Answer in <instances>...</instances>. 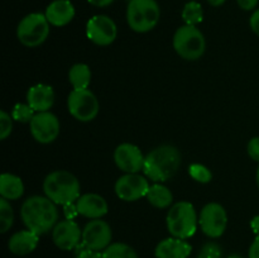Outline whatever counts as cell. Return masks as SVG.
<instances>
[{
	"mask_svg": "<svg viewBox=\"0 0 259 258\" xmlns=\"http://www.w3.org/2000/svg\"><path fill=\"white\" fill-rule=\"evenodd\" d=\"M20 217L27 229L43 235L58 223V210L55 202L47 196L34 195L24 200L20 207Z\"/></svg>",
	"mask_w": 259,
	"mask_h": 258,
	"instance_id": "6da1fadb",
	"label": "cell"
},
{
	"mask_svg": "<svg viewBox=\"0 0 259 258\" xmlns=\"http://www.w3.org/2000/svg\"><path fill=\"white\" fill-rule=\"evenodd\" d=\"M181 166V153L171 144L152 149L144 159L143 174L153 182H164L175 176Z\"/></svg>",
	"mask_w": 259,
	"mask_h": 258,
	"instance_id": "7a4b0ae2",
	"label": "cell"
},
{
	"mask_svg": "<svg viewBox=\"0 0 259 258\" xmlns=\"http://www.w3.org/2000/svg\"><path fill=\"white\" fill-rule=\"evenodd\" d=\"M43 191L56 205L75 204L81 196V186L77 177L65 169H57L46 176Z\"/></svg>",
	"mask_w": 259,
	"mask_h": 258,
	"instance_id": "3957f363",
	"label": "cell"
},
{
	"mask_svg": "<svg viewBox=\"0 0 259 258\" xmlns=\"http://www.w3.org/2000/svg\"><path fill=\"white\" fill-rule=\"evenodd\" d=\"M166 224L172 237L185 240L191 238L199 225L195 206L189 201L175 202L167 212Z\"/></svg>",
	"mask_w": 259,
	"mask_h": 258,
	"instance_id": "277c9868",
	"label": "cell"
},
{
	"mask_svg": "<svg viewBox=\"0 0 259 258\" xmlns=\"http://www.w3.org/2000/svg\"><path fill=\"white\" fill-rule=\"evenodd\" d=\"M161 9L156 0H131L126 8V22L132 30L147 33L156 28Z\"/></svg>",
	"mask_w": 259,
	"mask_h": 258,
	"instance_id": "5b68a950",
	"label": "cell"
},
{
	"mask_svg": "<svg viewBox=\"0 0 259 258\" xmlns=\"http://www.w3.org/2000/svg\"><path fill=\"white\" fill-rule=\"evenodd\" d=\"M174 48L184 60L196 61L205 53L206 40L196 25L185 24L175 32Z\"/></svg>",
	"mask_w": 259,
	"mask_h": 258,
	"instance_id": "8992f818",
	"label": "cell"
},
{
	"mask_svg": "<svg viewBox=\"0 0 259 258\" xmlns=\"http://www.w3.org/2000/svg\"><path fill=\"white\" fill-rule=\"evenodd\" d=\"M50 22L42 13L25 15L17 27V38L23 46L34 48L46 42L50 35Z\"/></svg>",
	"mask_w": 259,
	"mask_h": 258,
	"instance_id": "52a82bcc",
	"label": "cell"
},
{
	"mask_svg": "<svg viewBox=\"0 0 259 258\" xmlns=\"http://www.w3.org/2000/svg\"><path fill=\"white\" fill-rule=\"evenodd\" d=\"M67 108L76 120L88 123L98 116L100 105L95 94L89 89H83L71 91L67 99Z\"/></svg>",
	"mask_w": 259,
	"mask_h": 258,
	"instance_id": "ba28073f",
	"label": "cell"
},
{
	"mask_svg": "<svg viewBox=\"0 0 259 258\" xmlns=\"http://www.w3.org/2000/svg\"><path fill=\"white\" fill-rule=\"evenodd\" d=\"M199 225L209 238L222 237L228 225V214L224 206L218 202L205 205L199 215Z\"/></svg>",
	"mask_w": 259,
	"mask_h": 258,
	"instance_id": "9c48e42d",
	"label": "cell"
},
{
	"mask_svg": "<svg viewBox=\"0 0 259 258\" xmlns=\"http://www.w3.org/2000/svg\"><path fill=\"white\" fill-rule=\"evenodd\" d=\"M30 134L33 138L42 144L52 143L57 139L61 131V124L57 116L51 111L35 113L29 123Z\"/></svg>",
	"mask_w": 259,
	"mask_h": 258,
	"instance_id": "30bf717a",
	"label": "cell"
},
{
	"mask_svg": "<svg viewBox=\"0 0 259 258\" xmlns=\"http://www.w3.org/2000/svg\"><path fill=\"white\" fill-rule=\"evenodd\" d=\"M113 230L101 219H93L82 229V245L88 249L103 252L111 244Z\"/></svg>",
	"mask_w": 259,
	"mask_h": 258,
	"instance_id": "8fae6325",
	"label": "cell"
},
{
	"mask_svg": "<svg viewBox=\"0 0 259 258\" xmlns=\"http://www.w3.org/2000/svg\"><path fill=\"white\" fill-rule=\"evenodd\" d=\"M149 182L139 174H125L115 182L116 196L123 201H137L146 196L149 190Z\"/></svg>",
	"mask_w": 259,
	"mask_h": 258,
	"instance_id": "7c38bea8",
	"label": "cell"
},
{
	"mask_svg": "<svg viewBox=\"0 0 259 258\" xmlns=\"http://www.w3.org/2000/svg\"><path fill=\"white\" fill-rule=\"evenodd\" d=\"M86 35L98 46H109L116 39L118 28L108 15H95L86 24Z\"/></svg>",
	"mask_w": 259,
	"mask_h": 258,
	"instance_id": "4fadbf2b",
	"label": "cell"
},
{
	"mask_svg": "<svg viewBox=\"0 0 259 258\" xmlns=\"http://www.w3.org/2000/svg\"><path fill=\"white\" fill-rule=\"evenodd\" d=\"M144 159L139 147L132 143H121L114 151V162L116 167L125 174H138L143 171Z\"/></svg>",
	"mask_w": 259,
	"mask_h": 258,
	"instance_id": "5bb4252c",
	"label": "cell"
},
{
	"mask_svg": "<svg viewBox=\"0 0 259 258\" xmlns=\"http://www.w3.org/2000/svg\"><path fill=\"white\" fill-rule=\"evenodd\" d=\"M52 240L60 249L72 250L82 240V232L73 219L61 220L52 229Z\"/></svg>",
	"mask_w": 259,
	"mask_h": 258,
	"instance_id": "9a60e30c",
	"label": "cell"
},
{
	"mask_svg": "<svg viewBox=\"0 0 259 258\" xmlns=\"http://www.w3.org/2000/svg\"><path fill=\"white\" fill-rule=\"evenodd\" d=\"M78 214L89 219H101L108 214V202L99 194H83L76 201Z\"/></svg>",
	"mask_w": 259,
	"mask_h": 258,
	"instance_id": "2e32d148",
	"label": "cell"
},
{
	"mask_svg": "<svg viewBox=\"0 0 259 258\" xmlns=\"http://www.w3.org/2000/svg\"><path fill=\"white\" fill-rule=\"evenodd\" d=\"M27 104L35 111H50L55 104V91L53 88L46 83H38L27 91Z\"/></svg>",
	"mask_w": 259,
	"mask_h": 258,
	"instance_id": "e0dca14e",
	"label": "cell"
},
{
	"mask_svg": "<svg viewBox=\"0 0 259 258\" xmlns=\"http://www.w3.org/2000/svg\"><path fill=\"white\" fill-rule=\"evenodd\" d=\"M51 25L65 27L75 18V7L70 0H53L45 12Z\"/></svg>",
	"mask_w": 259,
	"mask_h": 258,
	"instance_id": "ac0fdd59",
	"label": "cell"
},
{
	"mask_svg": "<svg viewBox=\"0 0 259 258\" xmlns=\"http://www.w3.org/2000/svg\"><path fill=\"white\" fill-rule=\"evenodd\" d=\"M192 247L189 242L180 238H166L154 249L156 258H189Z\"/></svg>",
	"mask_w": 259,
	"mask_h": 258,
	"instance_id": "d6986e66",
	"label": "cell"
},
{
	"mask_svg": "<svg viewBox=\"0 0 259 258\" xmlns=\"http://www.w3.org/2000/svg\"><path fill=\"white\" fill-rule=\"evenodd\" d=\"M39 243V235L32 230H20L9 238L8 248L15 255H25L32 253Z\"/></svg>",
	"mask_w": 259,
	"mask_h": 258,
	"instance_id": "ffe728a7",
	"label": "cell"
},
{
	"mask_svg": "<svg viewBox=\"0 0 259 258\" xmlns=\"http://www.w3.org/2000/svg\"><path fill=\"white\" fill-rule=\"evenodd\" d=\"M24 194V184L22 179L13 174H2L0 176V195L7 200H18Z\"/></svg>",
	"mask_w": 259,
	"mask_h": 258,
	"instance_id": "44dd1931",
	"label": "cell"
},
{
	"mask_svg": "<svg viewBox=\"0 0 259 258\" xmlns=\"http://www.w3.org/2000/svg\"><path fill=\"white\" fill-rule=\"evenodd\" d=\"M146 197L149 204L157 209H167L172 206V202H174V195L171 190L158 182L149 186Z\"/></svg>",
	"mask_w": 259,
	"mask_h": 258,
	"instance_id": "7402d4cb",
	"label": "cell"
},
{
	"mask_svg": "<svg viewBox=\"0 0 259 258\" xmlns=\"http://www.w3.org/2000/svg\"><path fill=\"white\" fill-rule=\"evenodd\" d=\"M68 80L73 90L89 89L91 83V70L86 63H76L68 71Z\"/></svg>",
	"mask_w": 259,
	"mask_h": 258,
	"instance_id": "603a6c76",
	"label": "cell"
},
{
	"mask_svg": "<svg viewBox=\"0 0 259 258\" xmlns=\"http://www.w3.org/2000/svg\"><path fill=\"white\" fill-rule=\"evenodd\" d=\"M103 258H138V254L131 245L116 242L103 250Z\"/></svg>",
	"mask_w": 259,
	"mask_h": 258,
	"instance_id": "cb8c5ba5",
	"label": "cell"
},
{
	"mask_svg": "<svg viewBox=\"0 0 259 258\" xmlns=\"http://www.w3.org/2000/svg\"><path fill=\"white\" fill-rule=\"evenodd\" d=\"M182 19L187 25L200 24L204 20V10L201 4L196 2L187 3L182 10Z\"/></svg>",
	"mask_w": 259,
	"mask_h": 258,
	"instance_id": "d4e9b609",
	"label": "cell"
},
{
	"mask_svg": "<svg viewBox=\"0 0 259 258\" xmlns=\"http://www.w3.org/2000/svg\"><path fill=\"white\" fill-rule=\"evenodd\" d=\"M14 223V211L9 200L0 199V233H7Z\"/></svg>",
	"mask_w": 259,
	"mask_h": 258,
	"instance_id": "484cf974",
	"label": "cell"
},
{
	"mask_svg": "<svg viewBox=\"0 0 259 258\" xmlns=\"http://www.w3.org/2000/svg\"><path fill=\"white\" fill-rule=\"evenodd\" d=\"M189 174L192 179L200 184H209L212 180V174L206 166L200 163H194L189 167Z\"/></svg>",
	"mask_w": 259,
	"mask_h": 258,
	"instance_id": "4316f807",
	"label": "cell"
},
{
	"mask_svg": "<svg viewBox=\"0 0 259 258\" xmlns=\"http://www.w3.org/2000/svg\"><path fill=\"white\" fill-rule=\"evenodd\" d=\"M34 115V110L28 104H15L12 110L13 119L17 121H20V123H30V120H32Z\"/></svg>",
	"mask_w": 259,
	"mask_h": 258,
	"instance_id": "83f0119b",
	"label": "cell"
},
{
	"mask_svg": "<svg viewBox=\"0 0 259 258\" xmlns=\"http://www.w3.org/2000/svg\"><path fill=\"white\" fill-rule=\"evenodd\" d=\"M197 258H223V249L218 243L207 242L202 245Z\"/></svg>",
	"mask_w": 259,
	"mask_h": 258,
	"instance_id": "f1b7e54d",
	"label": "cell"
},
{
	"mask_svg": "<svg viewBox=\"0 0 259 258\" xmlns=\"http://www.w3.org/2000/svg\"><path fill=\"white\" fill-rule=\"evenodd\" d=\"M13 131V116L5 110L0 111V139L5 141Z\"/></svg>",
	"mask_w": 259,
	"mask_h": 258,
	"instance_id": "f546056e",
	"label": "cell"
},
{
	"mask_svg": "<svg viewBox=\"0 0 259 258\" xmlns=\"http://www.w3.org/2000/svg\"><path fill=\"white\" fill-rule=\"evenodd\" d=\"M247 152L250 158L259 162V137H254L248 142Z\"/></svg>",
	"mask_w": 259,
	"mask_h": 258,
	"instance_id": "4dcf8cb0",
	"label": "cell"
},
{
	"mask_svg": "<svg viewBox=\"0 0 259 258\" xmlns=\"http://www.w3.org/2000/svg\"><path fill=\"white\" fill-rule=\"evenodd\" d=\"M76 258H103V252H98V250L85 248V249H82L81 252H78Z\"/></svg>",
	"mask_w": 259,
	"mask_h": 258,
	"instance_id": "1f68e13d",
	"label": "cell"
},
{
	"mask_svg": "<svg viewBox=\"0 0 259 258\" xmlns=\"http://www.w3.org/2000/svg\"><path fill=\"white\" fill-rule=\"evenodd\" d=\"M249 25L250 28H252L253 32H254L259 37V9L255 10V12L252 14V17H250Z\"/></svg>",
	"mask_w": 259,
	"mask_h": 258,
	"instance_id": "d6a6232c",
	"label": "cell"
},
{
	"mask_svg": "<svg viewBox=\"0 0 259 258\" xmlns=\"http://www.w3.org/2000/svg\"><path fill=\"white\" fill-rule=\"evenodd\" d=\"M248 257L249 258H259V235L255 237L253 243L249 247V252H248Z\"/></svg>",
	"mask_w": 259,
	"mask_h": 258,
	"instance_id": "836d02e7",
	"label": "cell"
},
{
	"mask_svg": "<svg viewBox=\"0 0 259 258\" xmlns=\"http://www.w3.org/2000/svg\"><path fill=\"white\" fill-rule=\"evenodd\" d=\"M238 5L243 10H253L258 5V0H237Z\"/></svg>",
	"mask_w": 259,
	"mask_h": 258,
	"instance_id": "e575fe53",
	"label": "cell"
},
{
	"mask_svg": "<svg viewBox=\"0 0 259 258\" xmlns=\"http://www.w3.org/2000/svg\"><path fill=\"white\" fill-rule=\"evenodd\" d=\"M91 5L94 7H98V8H104V7H108L110 5L114 0H88Z\"/></svg>",
	"mask_w": 259,
	"mask_h": 258,
	"instance_id": "d590c367",
	"label": "cell"
},
{
	"mask_svg": "<svg viewBox=\"0 0 259 258\" xmlns=\"http://www.w3.org/2000/svg\"><path fill=\"white\" fill-rule=\"evenodd\" d=\"M250 228H252V230L254 232L255 235H259V215H257V217H254L250 220Z\"/></svg>",
	"mask_w": 259,
	"mask_h": 258,
	"instance_id": "8d00e7d4",
	"label": "cell"
},
{
	"mask_svg": "<svg viewBox=\"0 0 259 258\" xmlns=\"http://www.w3.org/2000/svg\"><path fill=\"white\" fill-rule=\"evenodd\" d=\"M225 2H227V0H207V3H209L210 5H212V7H220V5L224 4Z\"/></svg>",
	"mask_w": 259,
	"mask_h": 258,
	"instance_id": "74e56055",
	"label": "cell"
},
{
	"mask_svg": "<svg viewBox=\"0 0 259 258\" xmlns=\"http://www.w3.org/2000/svg\"><path fill=\"white\" fill-rule=\"evenodd\" d=\"M228 258H244V257H242L240 254H232V255H229Z\"/></svg>",
	"mask_w": 259,
	"mask_h": 258,
	"instance_id": "f35d334b",
	"label": "cell"
},
{
	"mask_svg": "<svg viewBox=\"0 0 259 258\" xmlns=\"http://www.w3.org/2000/svg\"><path fill=\"white\" fill-rule=\"evenodd\" d=\"M257 185H258V189H259V166H258V171H257Z\"/></svg>",
	"mask_w": 259,
	"mask_h": 258,
	"instance_id": "ab89813d",
	"label": "cell"
}]
</instances>
